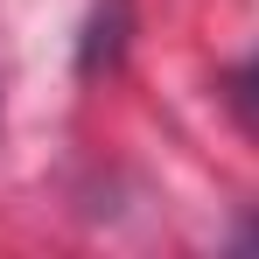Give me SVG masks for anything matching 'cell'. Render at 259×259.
Wrapping results in <instances>:
<instances>
[{
  "label": "cell",
  "mask_w": 259,
  "mask_h": 259,
  "mask_svg": "<svg viewBox=\"0 0 259 259\" xmlns=\"http://www.w3.org/2000/svg\"><path fill=\"white\" fill-rule=\"evenodd\" d=\"M231 105H238V112L259 126V63H245V70L231 77Z\"/></svg>",
  "instance_id": "6da1fadb"
}]
</instances>
